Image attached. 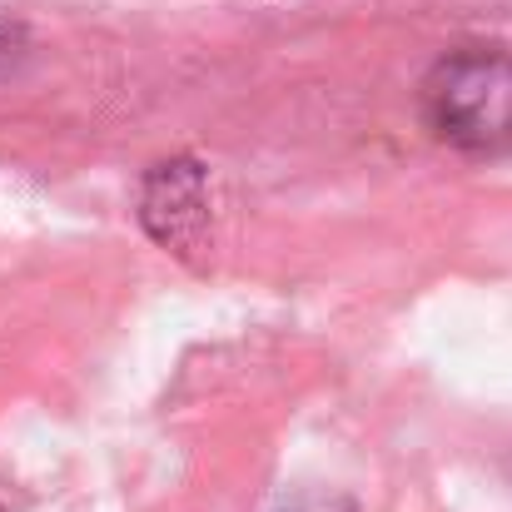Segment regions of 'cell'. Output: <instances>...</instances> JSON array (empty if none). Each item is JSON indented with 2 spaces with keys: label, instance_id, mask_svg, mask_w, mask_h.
Wrapping results in <instances>:
<instances>
[{
  "label": "cell",
  "instance_id": "3",
  "mask_svg": "<svg viewBox=\"0 0 512 512\" xmlns=\"http://www.w3.org/2000/svg\"><path fill=\"white\" fill-rule=\"evenodd\" d=\"M30 60V35L15 20H0V80L20 75V65Z\"/></svg>",
  "mask_w": 512,
  "mask_h": 512
},
{
  "label": "cell",
  "instance_id": "1",
  "mask_svg": "<svg viewBox=\"0 0 512 512\" xmlns=\"http://www.w3.org/2000/svg\"><path fill=\"white\" fill-rule=\"evenodd\" d=\"M428 130L478 160L512 155V55L508 50H453L423 80Z\"/></svg>",
  "mask_w": 512,
  "mask_h": 512
},
{
  "label": "cell",
  "instance_id": "2",
  "mask_svg": "<svg viewBox=\"0 0 512 512\" xmlns=\"http://www.w3.org/2000/svg\"><path fill=\"white\" fill-rule=\"evenodd\" d=\"M140 224L155 244L194 254L209 234V179L194 160H165L140 184Z\"/></svg>",
  "mask_w": 512,
  "mask_h": 512
},
{
  "label": "cell",
  "instance_id": "4",
  "mask_svg": "<svg viewBox=\"0 0 512 512\" xmlns=\"http://www.w3.org/2000/svg\"><path fill=\"white\" fill-rule=\"evenodd\" d=\"M289 512H353V508H319V503H299V508H289Z\"/></svg>",
  "mask_w": 512,
  "mask_h": 512
}]
</instances>
